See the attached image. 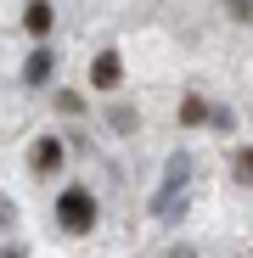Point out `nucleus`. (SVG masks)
I'll list each match as a JSON object with an SVG mask.
<instances>
[{
  "label": "nucleus",
  "mask_w": 253,
  "mask_h": 258,
  "mask_svg": "<svg viewBox=\"0 0 253 258\" xmlns=\"http://www.w3.org/2000/svg\"><path fill=\"white\" fill-rule=\"evenodd\" d=\"M51 219H57L62 236H90V230L102 225V202H96L90 185H62V191H57V208H51Z\"/></svg>",
  "instance_id": "nucleus-1"
},
{
  "label": "nucleus",
  "mask_w": 253,
  "mask_h": 258,
  "mask_svg": "<svg viewBox=\"0 0 253 258\" xmlns=\"http://www.w3.org/2000/svg\"><path fill=\"white\" fill-rule=\"evenodd\" d=\"M62 163H68V141H62V135H39V141L28 146V168H34L39 180L62 174Z\"/></svg>",
  "instance_id": "nucleus-2"
},
{
  "label": "nucleus",
  "mask_w": 253,
  "mask_h": 258,
  "mask_svg": "<svg viewBox=\"0 0 253 258\" xmlns=\"http://www.w3.org/2000/svg\"><path fill=\"white\" fill-rule=\"evenodd\" d=\"M90 84H96V90L107 96V90H118V84H124V51H102L96 62H90Z\"/></svg>",
  "instance_id": "nucleus-3"
},
{
  "label": "nucleus",
  "mask_w": 253,
  "mask_h": 258,
  "mask_svg": "<svg viewBox=\"0 0 253 258\" xmlns=\"http://www.w3.org/2000/svg\"><path fill=\"white\" fill-rule=\"evenodd\" d=\"M51 28H57V6L51 0H28L23 6V34L28 39H51Z\"/></svg>",
  "instance_id": "nucleus-4"
},
{
  "label": "nucleus",
  "mask_w": 253,
  "mask_h": 258,
  "mask_svg": "<svg viewBox=\"0 0 253 258\" xmlns=\"http://www.w3.org/2000/svg\"><path fill=\"white\" fill-rule=\"evenodd\" d=\"M51 73H57V51L39 39V45L28 51V62H23V84H34V90H39V84H51Z\"/></svg>",
  "instance_id": "nucleus-5"
},
{
  "label": "nucleus",
  "mask_w": 253,
  "mask_h": 258,
  "mask_svg": "<svg viewBox=\"0 0 253 258\" xmlns=\"http://www.w3.org/2000/svg\"><path fill=\"white\" fill-rule=\"evenodd\" d=\"M208 112H214V107H208V96H197V90H191V96L180 101V123H186V129H197V123H208Z\"/></svg>",
  "instance_id": "nucleus-6"
},
{
  "label": "nucleus",
  "mask_w": 253,
  "mask_h": 258,
  "mask_svg": "<svg viewBox=\"0 0 253 258\" xmlns=\"http://www.w3.org/2000/svg\"><path fill=\"white\" fill-rule=\"evenodd\" d=\"M231 180H236V185H253V146H236V157H231Z\"/></svg>",
  "instance_id": "nucleus-7"
},
{
  "label": "nucleus",
  "mask_w": 253,
  "mask_h": 258,
  "mask_svg": "<svg viewBox=\"0 0 253 258\" xmlns=\"http://www.w3.org/2000/svg\"><path fill=\"white\" fill-rule=\"evenodd\" d=\"M225 17L247 28V23H253V0H225Z\"/></svg>",
  "instance_id": "nucleus-8"
},
{
  "label": "nucleus",
  "mask_w": 253,
  "mask_h": 258,
  "mask_svg": "<svg viewBox=\"0 0 253 258\" xmlns=\"http://www.w3.org/2000/svg\"><path fill=\"white\" fill-rule=\"evenodd\" d=\"M57 107H62V112H84V96H73V90H62V96H57Z\"/></svg>",
  "instance_id": "nucleus-9"
},
{
  "label": "nucleus",
  "mask_w": 253,
  "mask_h": 258,
  "mask_svg": "<svg viewBox=\"0 0 253 258\" xmlns=\"http://www.w3.org/2000/svg\"><path fill=\"white\" fill-rule=\"evenodd\" d=\"M0 258H28V252H23V247H6V252H0Z\"/></svg>",
  "instance_id": "nucleus-10"
}]
</instances>
